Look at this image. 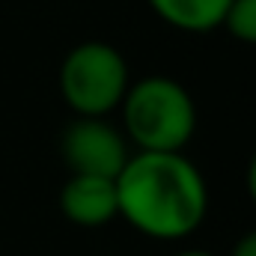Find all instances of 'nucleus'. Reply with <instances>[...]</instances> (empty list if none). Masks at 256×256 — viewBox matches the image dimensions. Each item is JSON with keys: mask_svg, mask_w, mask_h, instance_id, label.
Masks as SVG:
<instances>
[{"mask_svg": "<svg viewBox=\"0 0 256 256\" xmlns=\"http://www.w3.org/2000/svg\"><path fill=\"white\" fill-rule=\"evenodd\" d=\"M230 256H256V230L244 232V236L232 244V254Z\"/></svg>", "mask_w": 256, "mask_h": 256, "instance_id": "nucleus-8", "label": "nucleus"}, {"mask_svg": "<svg viewBox=\"0 0 256 256\" xmlns=\"http://www.w3.org/2000/svg\"><path fill=\"white\" fill-rule=\"evenodd\" d=\"M120 110L122 134L137 152H182L196 131L191 92L167 74H149L128 84Z\"/></svg>", "mask_w": 256, "mask_h": 256, "instance_id": "nucleus-2", "label": "nucleus"}, {"mask_svg": "<svg viewBox=\"0 0 256 256\" xmlns=\"http://www.w3.org/2000/svg\"><path fill=\"white\" fill-rule=\"evenodd\" d=\"M224 27L230 30L232 39L256 45V0H230Z\"/></svg>", "mask_w": 256, "mask_h": 256, "instance_id": "nucleus-7", "label": "nucleus"}, {"mask_svg": "<svg viewBox=\"0 0 256 256\" xmlns=\"http://www.w3.org/2000/svg\"><path fill=\"white\" fill-rule=\"evenodd\" d=\"M60 96L78 116H108L120 108L131 74L120 48L110 42H80L60 63Z\"/></svg>", "mask_w": 256, "mask_h": 256, "instance_id": "nucleus-3", "label": "nucleus"}, {"mask_svg": "<svg viewBox=\"0 0 256 256\" xmlns=\"http://www.w3.org/2000/svg\"><path fill=\"white\" fill-rule=\"evenodd\" d=\"M60 155L72 173L116 179L128 161V140L104 116H74L60 134Z\"/></svg>", "mask_w": 256, "mask_h": 256, "instance_id": "nucleus-4", "label": "nucleus"}, {"mask_svg": "<svg viewBox=\"0 0 256 256\" xmlns=\"http://www.w3.org/2000/svg\"><path fill=\"white\" fill-rule=\"evenodd\" d=\"M244 182H248V194H250V200L256 202V152H254V158H250V164H248Z\"/></svg>", "mask_w": 256, "mask_h": 256, "instance_id": "nucleus-9", "label": "nucleus"}, {"mask_svg": "<svg viewBox=\"0 0 256 256\" xmlns=\"http://www.w3.org/2000/svg\"><path fill=\"white\" fill-rule=\"evenodd\" d=\"M60 212L74 226H104L120 218V196H116V179L108 176H84L72 173L60 188Z\"/></svg>", "mask_w": 256, "mask_h": 256, "instance_id": "nucleus-5", "label": "nucleus"}, {"mask_svg": "<svg viewBox=\"0 0 256 256\" xmlns=\"http://www.w3.org/2000/svg\"><path fill=\"white\" fill-rule=\"evenodd\" d=\"M120 218L158 242L188 238L206 220L208 188L185 152L128 155L116 176Z\"/></svg>", "mask_w": 256, "mask_h": 256, "instance_id": "nucleus-1", "label": "nucleus"}, {"mask_svg": "<svg viewBox=\"0 0 256 256\" xmlns=\"http://www.w3.org/2000/svg\"><path fill=\"white\" fill-rule=\"evenodd\" d=\"M149 9L182 33H212L224 27L230 0H146Z\"/></svg>", "mask_w": 256, "mask_h": 256, "instance_id": "nucleus-6", "label": "nucleus"}, {"mask_svg": "<svg viewBox=\"0 0 256 256\" xmlns=\"http://www.w3.org/2000/svg\"><path fill=\"white\" fill-rule=\"evenodd\" d=\"M176 256H214V254H208V250H182Z\"/></svg>", "mask_w": 256, "mask_h": 256, "instance_id": "nucleus-10", "label": "nucleus"}]
</instances>
